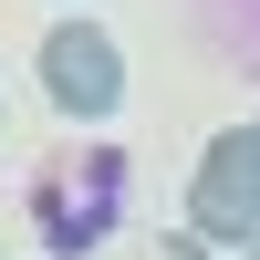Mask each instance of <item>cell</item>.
<instances>
[{
  "instance_id": "cell-1",
  "label": "cell",
  "mask_w": 260,
  "mask_h": 260,
  "mask_svg": "<svg viewBox=\"0 0 260 260\" xmlns=\"http://www.w3.org/2000/svg\"><path fill=\"white\" fill-rule=\"evenodd\" d=\"M125 187H136V167H125L115 146H94V156L52 167V177L31 187V229H42V250H52V260H83L94 240H115Z\"/></svg>"
},
{
  "instance_id": "cell-2",
  "label": "cell",
  "mask_w": 260,
  "mask_h": 260,
  "mask_svg": "<svg viewBox=\"0 0 260 260\" xmlns=\"http://www.w3.org/2000/svg\"><path fill=\"white\" fill-rule=\"evenodd\" d=\"M42 104H52L62 125H104L125 104V52H115V31L104 21H52L42 31Z\"/></svg>"
},
{
  "instance_id": "cell-3",
  "label": "cell",
  "mask_w": 260,
  "mask_h": 260,
  "mask_svg": "<svg viewBox=\"0 0 260 260\" xmlns=\"http://www.w3.org/2000/svg\"><path fill=\"white\" fill-rule=\"evenodd\" d=\"M187 229H198L208 250H250V240H260V187L219 156V146L187 167Z\"/></svg>"
},
{
  "instance_id": "cell-4",
  "label": "cell",
  "mask_w": 260,
  "mask_h": 260,
  "mask_svg": "<svg viewBox=\"0 0 260 260\" xmlns=\"http://www.w3.org/2000/svg\"><path fill=\"white\" fill-rule=\"evenodd\" d=\"M208 146H219V156H229V167L260 187V115H250V125H229V136H208Z\"/></svg>"
},
{
  "instance_id": "cell-5",
  "label": "cell",
  "mask_w": 260,
  "mask_h": 260,
  "mask_svg": "<svg viewBox=\"0 0 260 260\" xmlns=\"http://www.w3.org/2000/svg\"><path fill=\"white\" fill-rule=\"evenodd\" d=\"M146 260H219V250H208L198 229H156V240H146Z\"/></svg>"
},
{
  "instance_id": "cell-6",
  "label": "cell",
  "mask_w": 260,
  "mask_h": 260,
  "mask_svg": "<svg viewBox=\"0 0 260 260\" xmlns=\"http://www.w3.org/2000/svg\"><path fill=\"white\" fill-rule=\"evenodd\" d=\"M240 260H260V240H250V250H240Z\"/></svg>"
},
{
  "instance_id": "cell-7",
  "label": "cell",
  "mask_w": 260,
  "mask_h": 260,
  "mask_svg": "<svg viewBox=\"0 0 260 260\" xmlns=\"http://www.w3.org/2000/svg\"><path fill=\"white\" fill-rule=\"evenodd\" d=\"M73 11H83V0H73Z\"/></svg>"
}]
</instances>
